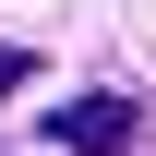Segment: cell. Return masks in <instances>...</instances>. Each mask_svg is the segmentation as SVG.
Returning a JSON list of instances; mask_svg holds the SVG:
<instances>
[{"label":"cell","instance_id":"cell-1","mask_svg":"<svg viewBox=\"0 0 156 156\" xmlns=\"http://www.w3.org/2000/svg\"><path fill=\"white\" fill-rule=\"evenodd\" d=\"M48 132L72 144V156H108V144H132V96H72Z\"/></svg>","mask_w":156,"mask_h":156},{"label":"cell","instance_id":"cell-2","mask_svg":"<svg viewBox=\"0 0 156 156\" xmlns=\"http://www.w3.org/2000/svg\"><path fill=\"white\" fill-rule=\"evenodd\" d=\"M24 72H36V48H0V96H12V84H24Z\"/></svg>","mask_w":156,"mask_h":156}]
</instances>
